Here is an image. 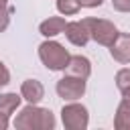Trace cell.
<instances>
[{"label": "cell", "instance_id": "cell-1", "mask_svg": "<svg viewBox=\"0 0 130 130\" xmlns=\"http://www.w3.org/2000/svg\"><path fill=\"white\" fill-rule=\"evenodd\" d=\"M55 116L49 108H39L37 104H28L14 118V128L18 130H53Z\"/></svg>", "mask_w": 130, "mask_h": 130}, {"label": "cell", "instance_id": "cell-2", "mask_svg": "<svg viewBox=\"0 0 130 130\" xmlns=\"http://www.w3.org/2000/svg\"><path fill=\"white\" fill-rule=\"evenodd\" d=\"M69 57H71L69 51L57 41L47 39V41H43L39 45V59L49 71H63Z\"/></svg>", "mask_w": 130, "mask_h": 130}, {"label": "cell", "instance_id": "cell-3", "mask_svg": "<svg viewBox=\"0 0 130 130\" xmlns=\"http://www.w3.org/2000/svg\"><path fill=\"white\" fill-rule=\"evenodd\" d=\"M83 22H85V26L89 30V39L95 41L98 45H104V47H110L114 43V39L118 37V32H120L116 28V24L106 20V18H91V16H87V18H83Z\"/></svg>", "mask_w": 130, "mask_h": 130}, {"label": "cell", "instance_id": "cell-4", "mask_svg": "<svg viewBox=\"0 0 130 130\" xmlns=\"http://www.w3.org/2000/svg\"><path fill=\"white\" fill-rule=\"evenodd\" d=\"M61 122L67 130H85L89 124V114L83 104L71 102L61 108Z\"/></svg>", "mask_w": 130, "mask_h": 130}, {"label": "cell", "instance_id": "cell-5", "mask_svg": "<svg viewBox=\"0 0 130 130\" xmlns=\"http://www.w3.org/2000/svg\"><path fill=\"white\" fill-rule=\"evenodd\" d=\"M55 91L59 98H63L65 102H77L79 98H83L85 93V79L81 77H73V75H65L57 81Z\"/></svg>", "mask_w": 130, "mask_h": 130}, {"label": "cell", "instance_id": "cell-6", "mask_svg": "<svg viewBox=\"0 0 130 130\" xmlns=\"http://www.w3.org/2000/svg\"><path fill=\"white\" fill-rule=\"evenodd\" d=\"M63 32H65L67 41H69L71 45H75V47H85V45L89 43V30H87V26H85L83 20L67 22Z\"/></svg>", "mask_w": 130, "mask_h": 130}, {"label": "cell", "instance_id": "cell-7", "mask_svg": "<svg viewBox=\"0 0 130 130\" xmlns=\"http://www.w3.org/2000/svg\"><path fill=\"white\" fill-rule=\"evenodd\" d=\"M110 55L114 61L122 65L130 63V35L128 32H118V37L110 45Z\"/></svg>", "mask_w": 130, "mask_h": 130}, {"label": "cell", "instance_id": "cell-8", "mask_svg": "<svg viewBox=\"0 0 130 130\" xmlns=\"http://www.w3.org/2000/svg\"><path fill=\"white\" fill-rule=\"evenodd\" d=\"M65 75H73V77H81L87 79L91 75V61L83 55H71L67 65H65Z\"/></svg>", "mask_w": 130, "mask_h": 130}, {"label": "cell", "instance_id": "cell-9", "mask_svg": "<svg viewBox=\"0 0 130 130\" xmlns=\"http://www.w3.org/2000/svg\"><path fill=\"white\" fill-rule=\"evenodd\" d=\"M20 95L28 104H39L45 98V87H43V83L39 79H26L20 85Z\"/></svg>", "mask_w": 130, "mask_h": 130}, {"label": "cell", "instance_id": "cell-10", "mask_svg": "<svg viewBox=\"0 0 130 130\" xmlns=\"http://www.w3.org/2000/svg\"><path fill=\"white\" fill-rule=\"evenodd\" d=\"M65 24H67L65 18H61V16H49L47 20H43L39 24V32L43 37H47V39H53V37H57V35H61L65 30Z\"/></svg>", "mask_w": 130, "mask_h": 130}, {"label": "cell", "instance_id": "cell-11", "mask_svg": "<svg viewBox=\"0 0 130 130\" xmlns=\"http://www.w3.org/2000/svg\"><path fill=\"white\" fill-rule=\"evenodd\" d=\"M20 102H22V95L20 93H14V91L0 93V114H4V116L14 114L16 108L20 106Z\"/></svg>", "mask_w": 130, "mask_h": 130}, {"label": "cell", "instance_id": "cell-12", "mask_svg": "<svg viewBox=\"0 0 130 130\" xmlns=\"http://www.w3.org/2000/svg\"><path fill=\"white\" fill-rule=\"evenodd\" d=\"M114 128L116 130H130V104L128 102H120L116 108V116H114Z\"/></svg>", "mask_w": 130, "mask_h": 130}, {"label": "cell", "instance_id": "cell-13", "mask_svg": "<svg viewBox=\"0 0 130 130\" xmlns=\"http://www.w3.org/2000/svg\"><path fill=\"white\" fill-rule=\"evenodd\" d=\"M79 8H81L79 0H57V10H59L61 14H65V16H69V14H77Z\"/></svg>", "mask_w": 130, "mask_h": 130}, {"label": "cell", "instance_id": "cell-14", "mask_svg": "<svg viewBox=\"0 0 130 130\" xmlns=\"http://www.w3.org/2000/svg\"><path fill=\"white\" fill-rule=\"evenodd\" d=\"M116 87L120 91L126 89V87H130V69L128 67H124V69H120L116 73Z\"/></svg>", "mask_w": 130, "mask_h": 130}, {"label": "cell", "instance_id": "cell-15", "mask_svg": "<svg viewBox=\"0 0 130 130\" xmlns=\"http://www.w3.org/2000/svg\"><path fill=\"white\" fill-rule=\"evenodd\" d=\"M10 14H12V8L0 4V32H4V30L8 28V24H10Z\"/></svg>", "mask_w": 130, "mask_h": 130}, {"label": "cell", "instance_id": "cell-16", "mask_svg": "<svg viewBox=\"0 0 130 130\" xmlns=\"http://www.w3.org/2000/svg\"><path fill=\"white\" fill-rule=\"evenodd\" d=\"M112 8L118 12H130V0H112Z\"/></svg>", "mask_w": 130, "mask_h": 130}, {"label": "cell", "instance_id": "cell-17", "mask_svg": "<svg viewBox=\"0 0 130 130\" xmlns=\"http://www.w3.org/2000/svg\"><path fill=\"white\" fill-rule=\"evenodd\" d=\"M10 83V71H8V67L0 61V87H4V85H8Z\"/></svg>", "mask_w": 130, "mask_h": 130}, {"label": "cell", "instance_id": "cell-18", "mask_svg": "<svg viewBox=\"0 0 130 130\" xmlns=\"http://www.w3.org/2000/svg\"><path fill=\"white\" fill-rule=\"evenodd\" d=\"M79 4L83 8H98V6L104 4V0H79Z\"/></svg>", "mask_w": 130, "mask_h": 130}, {"label": "cell", "instance_id": "cell-19", "mask_svg": "<svg viewBox=\"0 0 130 130\" xmlns=\"http://www.w3.org/2000/svg\"><path fill=\"white\" fill-rule=\"evenodd\" d=\"M8 116H4V114H0V130H6L8 128Z\"/></svg>", "mask_w": 130, "mask_h": 130}, {"label": "cell", "instance_id": "cell-20", "mask_svg": "<svg viewBox=\"0 0 130 130\" xmlns=\"http://www.w3.org/2000/svg\"><path fill=\"white\" fill-rule=\"evenodd\" d=\"M120 93H122V100H124V102H128V104H130V87H126V89H122V91H120Z\"/></svg>", "mask_w": 130, "mask_h": 130}, {"label": "cell", "instance_id": "cell-21", "mask_svg": "<svg viewBox=\"0 0 130 130\" xmlns=\"http://www.w3.org/2000/svg\"><path fill=\"white\" fill-rule=\"evenodd\" d=\"M0 4H2V6H6V4H8V0H0Z\"/></svg>", "mask_w": 130, "mask_h": 130}]
</instances>
